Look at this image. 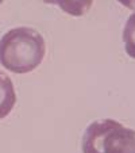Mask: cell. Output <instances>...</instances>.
<instances>
[{
	"instance_id": "cell-5",
	"label": "cell",
	"mask_w": 135,
	"mask_h": 153,
	"mask_svg": "<svg viewBox=\"0 0 135 153\" xmlns=\"http://www.w3.org/2000/svg\"><path fill=\"white\" fill-rule=\"evenodd\" d=\"M123 42L126 53L135 60V12L130 15L123 30Z\"/></svg>"
},
{
	"instance_id": "cell-3",
	"label": "cell",
	"mask_w": 135,
	"mask_h": 153,
	"mask_svg": "<svg viewBox=\"0 0 135 153\" xmlns=\"http://www.w3.org/2000/svg\"><path fill=\"white\" fill-rule=\"evenodd\" d=\"M16 103L14 83L4 72L0 71V119H4L12 111Z\"/></svg>"
},
{
	"instance_id": "cell-7",
	"label": "cell",
	"mask_w": 135,
	"mask_h": 153,
	"mask_svg": "<svg viewBox=\"0 0 135 153\" xmlns=\"http://www.w3.org/2000/svg\"><path fill=\"white\" fill-rule=\"evenodd\" d=\"M42 1L46 4H55V0H42Z\"/></svg>"
},
{
	"instance_id": "cell-4",
	"label": "cell",
	"mask_w": 135,
	"mask_h": 153,
	"mask_svg": "<svg viewBox=\"0 0 135 153\" xmlns=\"http://www.w3.org/2000/svg\"><path fill=\"white\" fill-rule=\"evenodd\" d=\"M55 4L65 14L72 16H83L91 10L93 0H55Z\"/></svg>"
},
{
	"instance_id": "cell-8",
	"label": "cell",
	"mask_w": 135,
	"mask_h": 153,
	"mask_svg": "<svg viewBox=\"0 0 135 153\" xmlns=\"http://www.w3.org/2000/svg\"><path fill=\"white\" fill-rule=\"evenodd\" d=\"M1 3H3V0H0V4H1Z\"/></svg>"
},
{
	"instance_id": "cell-6",
	"label": "cell",
	"mask_w": 135,
	"mask_h": 153,
	"mask_svg": "<svg viewBox=\"0 0 135 153\" xmlns=\"http://www.w3.org/2000/svg\"><path fill=\"white\" fill-rule=\"evenodd\" d=\"M118 1L122 4V6L127 7L128 10L135 11V0H118Z\"/></svg>"
},
{
	"instance_id": "cell-1",
	"label": "cell",
	"mask_w": 135,
	"mask_h": 153,
	"mask_svg": "<svg viewBox=\"0 0 135 153\" xmlns=\"http://www.w3.org/2000/svg\"><path fill=\"white\" fill-rule=\"evenodd\" d=\"M45 54V39L31 27L11 29L0 39V64L12 73L32 72L41 65Z\"/></svg>"
},
{
	"instance_id": "cell-2",
	"label": "cell",
	"mask_w": 135,
	"mask_h": 153,
	"mask_svg": "<svg viewBox=\"0 0 135 153\" xmlns=\"http://www.w3.org/2000/svg\"><path fill=\"white\" fill-rule=\"evenodd\" d=\"M83 153H135V130L115 119H101L86 127Z\"/></svg>"
}]
</instances>
